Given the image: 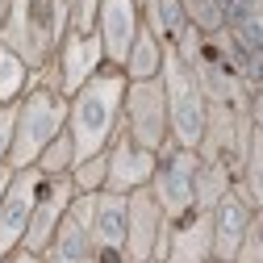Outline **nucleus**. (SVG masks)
Wrapping results in <instances>:
<instances>
[{"label":"nucleus","mask_w":263,"mask_h":263,"mask_svg":"<svg viewBox=\"0 0 263 263\" xmlns=\"http://www.w3.org/2000/svg\"><path fill=\"white\" fill-rule=\"evenodd\" d=\"M125 76L121 67H105L101 76H92L76 96H67V134L76 142V155H101L117 125H121V101H125ZM76 159V163H80Z\"/></svg>","instance_id":"f257e3e1"},{"label":"nucleus","mask_w":263,"mask_h":263,"mask_svg":"<svg viewBox=\"0 0 263 263\" xmlns=\"http://www.w3.org/2000/svg\"><path fill=\"white\" fill-rule=\"evenodd\" d=\"M63 129H67V96L34 76V84L25 88V96L13 105V151H9V172L34 167L38 155L63 134Z\"/></svg>","instance_id":"f03ea898"},{"label":"nucleus","mask_w":263,"mask_h":263,"mask_svg":"<svg viewBox=\"0 0 263 263\" xmlns=\"http://www.w3.org/2000/svg\"><path fill=\"white\" fill-rule=\"evenodd\" d=\"M71 0H13V13L0 29V42L29 63V71L46 67L67 34Z\"/></svg>","instance_id":"7ed1b4c3"},{"label":"nucleus","mask_w":263,"mask_h":263,"mask_svg":"<svg viewBox=\"0 0 263 263\" xmlns=\"http://www.w3.org/2000/svg\"><path fill=\"white\" fill-rule=\"evenodd\" d=\"M159 84H163V101H167V125H172V142H176V146H188V151H196V142H201V134H205L209 101H205L201 84H196L192 67H188V63H184L176 50H167V59H163Z\"/></svg>","instance_id":"20e7f679"},{"label":"nucleus","mask_w":263,"mask_h":263,"mask_svg":"<svg viewBox=\"0 0 263 263\" xmlns=\"http://www.w3.org/2000/svg\"><path fill=\"white\" fill-rule=\"evenodd\" d=\"M109 67V59H105V46L96 34H63L54 59L46 63V67H38L34 76L50 88H59L63 96H76L92 76H101Z\"/></svg>","instance_id":"39448f33"},{"label":"nucleus","mask_w":263,"mask_h":263,"mask_svg":"<svg viewBox=\"0 0 263 263\" xmlns=\"http://www.w3.org/2000/svg\"><path fill=\"white\" fill-rule=\"evenodd\" d=\"M121 129L146 151H163L172 142V125H167V101H163V84L142 80V84H125V101H121Z\"/></svg>","instance_id":"423d86ee"},{"label":"nucleus","mask_w":263,"mask_h":263,"mask_svg":"<svg viewBox=\"0 0 263 263\" xmlns=\"http://www.w3.org/2000/svg\"><path fill=\"white\" fill-rule=\"evenodd\" d=\"M196 163L201 155L188 151V146H176L167 142L155 159V176H151V196L159 201V209L167 217H184L192 209V180H196Z\"/></svg>","instance_id":"0eeeda50"},{"label":"nucleus","mask_w":263,"mask_h":263,"mask_svg":"<svg viewBox=\"0 0 263 263\" xmlns=\"http://www.w3.org/2000/svg\"><path fill=\"white\" fill-rule=\"evenodd\" d=\"M38 192H42V172L38 167L13 172L5 196H0V259L21 251L29 217H34V205H38Z\"/></svg>","instance_id":"6e6552de"},{"label":"nucleus","mask_w":263,"mask_h":263,"mask_svg":"<svg viewBox=\"0 0 263 263\" xmlns=\"http://www.w3.org/2000/svg\"><path fill=\"white\" fill-rule=\"evenodd\" d=\"M159 263H213V217L188 209L184 217H167L159 242Z\"/></svg>","instance_id":"1a4fd4ad"},{"label":"nucleus","mask_w":263,"mask_h":263,"mask_svg":"<svg viewBox=\"0 0 263 263\" xmlns=\"http://www.w3.org/2000/svg\"><path fill=\"white\" fill-rule=\"evenodd\" d=\"M163 230H167V213L159 209L151 188H138L125 196V255L134 263H146L159 255Z\"/></svg>","instance_id":"9d476101"},{"label":"nucleus","mask_w":263,"mask_h":263,"mask_svg":"<svg viewBox=\"0 0 263 263\" xmlns=\"http://www.w3.org/2000/svg\"><path fill=\"white\" fill-rule=\"evenodd\" d=\"M105 159H109V180H105V192H121V196H129V192H138V188H146V184H151L159 151H146L142 142H134V138H129L125 129L117 125L113 142L105 146Z\"/></svg>","instance_id":"9b49d317"},{"label":"nucleus","mask_w":263,"mask_h":263,"mask_svg":"<svg viewBox=\"0 0 263 263\" xmlns=\"http://www.w3.org/2000/svg\"><path fill=\"white\" fill-rule=\"evenodd\" d=\"M92 209H96V196L76 192L67 217L59 221L54 238L42 251V263H92Z\"/></svg>","instance_id":"f8f14e48"},{"label":"nucleus","mask_w":263,"mask_h":263,"mask_svg":"<svg viewBox=\"0 0 263 263\" xmlns=\"http://www.w3.org/2000/svg\"><path fill=\"white\" fill-rule=\"evenodd\" d=\"M209 217H213V263H234L247 230H251V217H255V205L247 201V192L238 188V180L217 201V209Z\"/></svg>","instance_id":"ddd939ff"},{"label":"nucleus","mask_w":263,"mask_h":263,"mask_svg":"<svg viewBox=\"0 0 263 263\" xmlns=\"http://www.w3.org/2000/svg\"><path fill=\"white\" fill-rule=\"evenodd\" d=\"M142 29V5L138 0H101V17H96V38L105 46L109 67H121L129 46H134Z\"/></svg>","instance_id":"4468645a"},{"label":"nucleus","mask_w":263,"mask_h":263,"mask_svg":"<svg viewBox=\"0 0 263 263\" xmlns=\"http://www.w3.org/2000/svg\"><path fill=\"white\" fill-rule=\"evenodd\" d=\"M71 201H76L71 176H59V180H46V176H42V192H38V205H34V217H29V230H25V242H21V247L34 251V255H42L46 242L54 238L59 221L67 217Z\"/></svg>","instance_id":"2eb2a0df"},{"label":"nucleus","mask_w":263,"mask_h":263,"mask_svg":"<svg viewBox=\"0 0 263 263\" xmlns=\"http://www.w3.org/2000/svg\"><path fill=\"white\" fill-rule=\"evenodd\" d=\"M125 251V196L121 192H96L92 209V255Z\"/></svg>","instance_id":"dca6fc26"},{"label":"nucleus","mask_w":263,"mask_h":263,"mask_svg":"<svg viewBox=\"0 0 263 263\" xmlns=\"http://www.w3.org/2000/svg\"><path fill=\"white\" fill-rule=\"evenodd\" d=\"M167 50L172 46H163L151 29L142 25L138 29V38H134V46H129V54H125V63H121V76L129 80V84H142V80H159V71H163V59H167Z\"/></svg>","instance_id":"f3484780"},{"label":"nucleus","mask_w":263,"mask_h":263,"mask_svg":"<svg viewBox=\"0 0 263 263\" xmlns=\"http://www.w3.org/2000/svg\"><path fill=\"white\" fill-rule=\"evenodd\" d=\"M234 188V172L221 167V163H209L201 159L196 163V180H192V209H201V213H213L217 201Z\"/></svg>","instance_id":"a211bd4d"},{"label":"nucleus","mask_w":263,"mask_h":263,"mask_svg":"<svg viewBox=\"0 0 263 263\" xmlns=\"http://www.w3.org/2000/svg\"><path fill=\"white\" fill-rule=\"evenodd\" d=\"M34 84V71H29V63L21 54H13L5 42H0V109H13L25 88Z\"/></svg>","instance_id":"6ab92c4d"},{"label":"nucleus","mask_w":263,"mask_h":263,"mask_svg":"<svg viewBox=\"0 0 263 263\" xmlns=\"http://www.w3.org/2000/svg\"><path fill=\"white\" fill-rule=\"evenodd\" d=\"M238 188L247 192V201H251L255 209H263V134H259V129L251 134L242 172H238Z\"/></svg>","instance_id":"aec40b11"},{"label":"nucleus","mask_w":263,"mask_h":263,"mask_svg":"<svg viewBox=\"0 0 263 263\" xmlns=\"http://www.w3.org/2000/svg\"><path fill=\"white\" fill-rule=\"evenodd\" d=\"M76 142H71V134H67V129H63V134L38 155V163H34V167L46 176V180H59V176H71V167H76Z\"/></svg>","instance_id":"412c9836"},{"label":"nucleus","mask_w":263,"mask_h":263,"mask_svg":"<svg viewBox=\"0 0 263 263\" xmlns=\"http://www.w3.org/2000/svg\"><path fill=\"white\" fill-rule=\"evenodd\" d=\"M105 180H109V159H105V151L80 159L76 167H71V188H76L80 196H96V192H105Z\"/></svg>","instance_id":"4be33fe9"},{"label":"nucleus","mask_w":263,"mask_h":263,"mask_svg":"<svg viewBox=\"0 0 263 263\" xmlns=\"http://www.w3.org/2000/svg\"><path fill=\"white\" fill-rule=\"evenodd\" d=\"M184 13H188V25L201 29V34H217L226 29V5L230 0H180Z\"/></svg>","instance_id":"5701e85b"},{"label":"nucleus","mask_w":263,"mask_h":263,"mask_svg":"<svg viewBox=\"0 0 263 263\" xmlns=\"http://www.w3.org/2000/svg\"><path fill=\"white\" fill-rule=\"evenodd\" d=\"M96 17H101V0H71L67 34H96Z\"/></svg>","instance_id":"b1692460"},{"label":"nucleus","mask_w":263,"mask_h":263,"mask_svg":"<svg viewBox=\"0 0 263 263\" xmlns=\"http://www.w3.org/2000/svg\"><path fill=\"white\" fill-rule=\"evenodd\" d=\"M13 151V109H0V167H9Z\"/></svg>","instance_id":"393cba45"},{"label":"nucleus","mask_w":263,"mask_h":263,"mask_svg":"<svg viewBox=\"0 0 263 263\" xmlns=\"http://www.w3.org/2000/svg\"><path fill=\"white\" fill-rule=\"evenodd\" d=\"M0 263H42V255H34V251H13V255H5V259H0Z\"/></svg>","instance_id":"a878e982"},{"label":"nucleus","mask_w":263,"mask_h":263,"mask_svg":"<svg viewBox=\"0 0 263 263\" xmlns=\"http://www.w3.org/2000/svg\"><path fill=\"white\" fill-rule=\"evenodd\" d=\"M251 121H255L259 134H263V92H255V96H251Z\"/></svg>","instance_id":"bb28decb"},{"label":"nucleus","mask_w":263,"mask_h":263,"mask_svg":"<svg viewBox=\"0 0 263 263\" xmlns=\"http://www.w3.org/2000/svg\"><path fill=\"white\" fill-rule=\"evenodd\" d=\"M92 263H134L125 251H101V255H92Z\"/></svg>","instance_id":"cd10ccee"},{"label":"nucleus","mask_w":263,"mask_h":263,"mask_svg":"<svg viewBox=\"0 0 263 263\" xmlns=\"http://www.w3.org/2000/svg\"><path fill=\"white\" fill-rule=\"evenodd\" d=\"M9 13H13V0H0V29H5V21H9Z\"/></svg>","instance_id":"c85d7f7f"},{"label":"nucleus","mask_w":263,"mask_h":263,"mask_svg":"<svg viewBox=\"0 0 263 263\" xmlns=\"http://www.w3.org/2000/svg\"><path fill=\"white\" fill-rule=\"evenodd\" d=\"M9 180H13V172H9V167H0V196H5V188H9Z\"/></svg>","instance_id":"c756f323"},{"label":"nucleus","mask_w":263,"mask_h":263,"mask_svg":"<svg viewBox=\"0 0 263 263\" xmlns=\"http://www.w3.org/2000/svg\"><path fill=\"white\" fill-rule=\"evenodd\" d=\"M146 263H159V259H146Z\"/></svg>","instance_id":"7c9ffc66"}]
</instances>
